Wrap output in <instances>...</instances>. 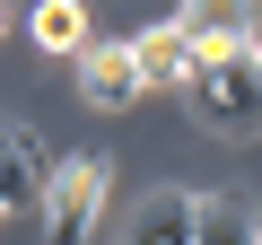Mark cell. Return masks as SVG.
I'll use <instances>...</instances> for the list:
<instances>
[{"label": "cell", "mask_w": 262, "mask_h": 245, "mask_svg": "<svg viewBox=\"0 0 262 245\" xmlns=\"http://www.w3.org/2000/svg\"><path fill=\"white\" fill-rule=\"evenodd\" d=\"M184 88H192V114H201V132H219V140H253V132H262V44L192 53Z\"/></svg>", "instance_id": "6da1fadb"}, {"label": "cell", "mask_w": 262, "mask_h": 245, "mask_svg": "<svg viewBox=\"0 0 262 245\" xmlns=\"http://www.w3.org/2000/svg\"><path fill=\"white\" fill-rule=\"evenodd\" d=\"M105 158H61L53 175H44V228H53V245H88V228H96V210H105Z\"/></svg>", "instance_id": "7a4b0ae2"}, {"label": "cell", "mask_w": 262, "mask_h": 245, "mask_svg": "<svg viewBox=\"0 0 262 245\" xmlns=\"http://www.w3.org/2000/svg\"><path fill=\"white\" fill-rule=\"evenodd\" d=\"M175 27H184V44H192V53H227V44H253L262 0H184Z\"/></svg>", "instance_id": "3957f363"}, {"label": "cell", "mask_w": 262, "mask_h": 245, "mask_svg": "<svg viewBox=\"0 0 262 245\" xmlns=\"http://www.w3.org/2000/svg\"><path fill=\"white\" fill-rule=\"evenodd\" d=\"M70 62H79V96H88V105H105V114L140 96V62H131V44H105V35H88Z\"/></svg>", "instance_id": "277c9868"}, {"label": "cell", "mask_w": 262, "mask_h": 245, "mask_svg": "<svg viewBox=\"0 0 262 245\" xmlns=\"http://www.w3.org/2000/svg\"><path fill=\"white\" fill-rule=\"evenodd\" d=\"M122 245H192V193H149L131 210Z\"/></svg>", "instance_id": "5b68a950"}, {"label": "cell", "mask_w": 262, "mask_h": 245, "mask_svg": "<svg viewBox=\"0 0 262 245\" xmlns=\"http://www.w3.org/2000/svg\"><path fill=\"white\" fill-rule=\"evenodd\" d=\"M253 201L245 193H201L192 201V245H253Z\"/></svg>", "instance_id": "8992f818"}, {"label": "cell", "mask_w": 262, "mask_h": 245, "mask_svg": "<svg viewBox=\"0 0 262 245\" xmlns=\"http://www.w3.org/2000/svg\"><path fill=\"white\" fill-rule=\"evenodd\" d=\"M131 62H140V88H184L192 44H184V27H149V35H131Z\"/></svg>", "instance_id": "52a82bcc"}, {"label": "cell", "mask_w": 262, "mask_h": 245, "mask_svg": "<svg viewBox=\"0 0 262 245\" xmlns=\"http://www.w3.org/2000/svg\"><path fill=\"white\" fill-rule=\"evenodd\" d=\"M35 201H44V149L0 140V210H35Z\"/></svg>", "instance_id": "ba28073f"}, {"label": "cell", "mask_w": 262, "mask_h": 245, "mask_svg": "<svg viewBox=\"0 0 262 245\" xmlns=\"http://www.w3.org/2000/svg\"><path fill=\"white\" fill-rule=\"evenodd\" d=\"M27 35H35L44 53H79V44H88V9H79V0H35Z\"/></svg>", "instance_id": "9c48e42d"}, {"label": "cell", "mask_w": 262, "mask_h": 245, "mask_svg": "<svg viewBox=\"0 0 262 245\" xmlns=\"http://www.w3.org/2000/svg\"><path fill=\"white\" fill-rule=\"evenodd\" d=\"M0 35H9V0H0Z\"/></svg>", "instance_id": "30bf717a"}, {"label": "cell", "mask_w": 262, "mask_h": 245, "mask_svg": "<svg viewBox=\"0 0 262 245\" xmlns=\"http://www.w3.org/2000/svg\"><path fill=\"white\" fill-rule=\"evenodd\" d=\"M253 245H262V236H253Z\"/></svg>", "instance_id": "8fae6325"}]
</instances>
